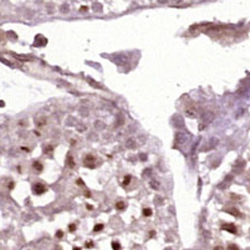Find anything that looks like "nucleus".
<instances>
[{
	"label": "nucleus",
	"mask_w": 250,
	"mask_h": 250,
	"mask_svg": "<svg viewBox=\"0 0 250 250\" xmlns=\"http://www.w3.org/2000/svg\"><path fill=\"white\" fill-rule=\"evenodd\" d=\"M91 246H94L92 241H87V243H86V248H91Z\"/></svg>",
	"instance_id": "4468645a"
},
{
	"label": "nucleus",
	"mask_w": 250,
	"mask_h": 250,
	"mask_svg": "<svg viewBox=\"0 0 250 250\" xmlns=\"http://www.w3.org/2000/svg\"><path fill=\"white\" fill-rule=\"evenodd\" d=\"M68 229H70V230H71V231H73V230H75V229H76V226H75V225H73V224H72V225H70V226H68Z\"/></svg>",
	"instance_id": "2eb2a0df"
},
{
	"label": "nucleus",
	"mask_w": 250,
	"mask_h": 250,
	"mask_svg": "<svg viewBox=\"0 0 250 250\" xmlns=\"http://www.w3.org/2000/svg\"><path fill=\"white\" fill-rule=\"evenodd\" d=\"M34 168H35L37 172H40V171L42 169V165H41L39 162H35V163H34Z\"/></svg>",
	"instance_id": "0eeeda50"
},
{
	"label": "nucleus",
	"mask_w": 250,
	"mask_h": 250,
	"mask_svg": "<svg viewBox=\"0 0 250 250\" xmlns=\"http://www.w3.org/2000/svg\"><path fill=\"white\" fill-rule=\"evenodd\" d=\"M228 213H230V214H233V215H235V217H238V215H239V213H240V212H239V210H238V209H234V208H231V209H229V210H228Z\"/></svg>",
	"instance_id": "423d86ee"
},
{
	"label": "nucleus",
	"mask_w": 250,
	"mask_h": 250,
	"mask_svg": "<svg viewBox=\"0 0 250 250\" xmlns=\"http://www.w3.org/2000/svg\"><path fill=\"white\" fill-rule=\"evenodd\" d=\"M129 182H131V177H129V176H126L125 179H123V186H128Z\"/></svg>",
	"instance_id": "1a4fd4ad"
},
{
	"label": "nucleus",
	"mask_w": 250,
	"mask_h": 250,
	"mask_svg": "<svg viewBox=\"0 0 250 250\" xmlns=\"http://www.w3.org/2000/svg\"><path fill=\"white\" fill-rule=\"evenodd\" d=\"M39 41L41 42L40 46H45V45L47 44V40H46L42 35H37V36L35 37V46H39Z\"/></svg>",
	"instance_id": "20e7f679"
},
{
	"label": "nucleus",
	"mask_w": 250,
	"mask_h": 250,
	"mask_svg": "<svg viewBox=\"0 0 250 250\" xmlns=\"http://www.w3.org/2000/svg\"><path fill=\"white\" fill-rule=\"evenodd\" d=\"M116 209H117V210H125V209H126V203L122 202V200H118V202L116 203Z\"/></svg>",
	"instance_id": "39448f33"
},
{
	"label": "nucleus",
	"mask_w": 250,
	"mask_h": 250,
	"mask_svg": "<svg viewBox=\"0 0 250 250\" xmlns=\"http://www.w3.org/2000/svg\"><path fill=\"white\" fill-rule=\"evenodd\" d=\"M229 249H238L235 245H229Z\"/></svg>",
	"instance_id": "f3484780"
},
{
	"label": "nucleus",
	"mask_w": 250,
	"mask_h": 250,
	"mask_svg": "<svg viewBox=\"0 0 250 250\" xmlns=\"http://www.w3.org/2000/svg\"><path fill=\"white\" fill-rule=\"evenodd\" d=\"M33 191H34L35 194H42V193H45V192L47 191V188H46V186H44L42 183H36V184L33 187Z\"/></svg>",
	"instance_id": "f03ea898"
},
{
	"label": "nucleus",
	"mask_w": 250,
	"mask_h": 250,
	"mask_svg": "<svg viewBox=\"0 0 250 250\" xmlns=\"http://www.w3.org/2000/svg\"><path fill=\"white\" fill-rule=\"evenodd\" d=\"M62 236H64V233H62L61 230H59V231H57V234H56V238H59V239H60V238H62Z\"/></svg>",
	"instance_id": "ddd939ff"
},
{
	"label": "nucleus",
	"mask_w": 250,
	"mask_h": 250,
	"mask_svg": "<svg viewBox=\"0 0 250 250\" xmlns=\"http://www.w3.org/2000/svg\"><path fill=\"white\" fill-rule=\"evenodd\" d=\"M0 106H2V107L4 106V102H3V101H0Z\"/></svg>",
	"instance_id": "a211bd4d"
},
{
	"label": "nucleus",
	"mask_w": 250,
	"mask_h": 250,
	"mask_svg": "<svg viewBox=\"0 0 250 250\" xmlns=\"http://www.w3.org/2000/svg\"><path fill=\"white\" fill-rule=\"evenodd\" d=\"M143 215H144V217H151V215H152V210L148 209V208L143 209Z\"/></svg>",
	"instance_id": "6e6552de"
},
{
	"label": "nucleus",
	"mask_w": 250,
	"mask_h": 250,
	"mask_svg": "<svg viewBox=\"0 0 250 250\" xmlns=\"http://www.w3.org/2000/svg\"><path fill=\"white\" fill-rule=\"evenodd\" d=\"M77 184H80V186H82V184H83V182H82V179H77Z\"/></svg>",
	"instance_id": "dca6fc26"
},
{
	"label": "nucleus",
	"mask_w": 250,
	"mask_h": 250,
	"mask_svg": "<svg viewBox=\"0 0 250 250\" xmlns=\"http://www.w3.org/2000/svg\"><path fill=\"white\" fill-rule=\"evenodd\" d=\"M103 229V225L102 224H97L95 228H94V231H99V230H102Z\"/></svg>",
	"instance_id": "f8f14e48"
},
{
	"label": "nucleus",
	"mask_w": 250,
	"mask_h": 250,
	"mask_svg": "<svg viewBox=\"0 0 250 250\" xmlns=\"http://www.w3.org/2000/svg\"><path fill=\"white\" fill-rule=\"evenodd\" d=\"M68 165L71 167V168H73V167H75V163H73V158L70 156L68 157Z\"/></svg>",
	"instance_id": "9b49d317"
},
{
	"label": "nucleus",
	"mask_w": 250,
	"mask_h": 250,
	"mask_svg": "<svg viewBox=\"0 0 250 250\" xmlns=\"http://www.w3.org/2000/svg\"><path fill=\"white\" fill-rule=\"evenodd\" d=\"M221 229L226 230V231H229L231 234H236V226L234 224H224V225H221Z\"/></svg>",
	"instance_id": "7ed1b4c3"
},
{
	"label": "nucleus",
	"mask_w": 250,
	"mask_h": 250,
	"mask_svg": "<svg viewBox=\"0 0 250 250\" xmlns=\"http://www.w3.org/2000/svg\"><path fill=\"white\" fill-rule=\"evenodd\" d=\"M112 248H113L115 250H117V249H121V245H120V243L113 241V243H112Z\"/></svg>",
	"instance_id": "9d476101"
},
{
	"label": "nucleus",
	"mask_w": 250,
	"mask_h": 250,
	"mask_svg": "<svg viewBox=\"0 0 250 250\" xmlns=\"http://www.w3.org/2000/svg\"><path fill=\"white\" fill-rule=\"evenodd\" d=\"M96 163H97V159L94 154H87L85 158H83V164H85V167H87V168H95Z\"/></svg>",
	"instance_id": "f257e3e1"
}]
</instances>
